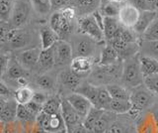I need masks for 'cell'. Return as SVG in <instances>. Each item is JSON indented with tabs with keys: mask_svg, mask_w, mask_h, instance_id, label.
Here are the masks:
<instances>
[{
	"mask_svg": "<svg viewBox=\"0 0 158 133\" xmlns=\"http://www.w3.org/2000/svg\"><path fill=\"white\" fill-rule=\"evenodd\" d=\"M122 78L126 86L132 88H135L143 83V76L139 64V54L125 60L123 66Z\"/></svg>",
	"mask_w": 158,
	"mask_h": 133,
	"instance_id": "1",
	"label": "cell"
},
{
	"mask_svg": "<svg viewBox=\"0 0 158 133\" xmlns=\"http://www.w3.org/2000/svg\"><path fill=\"white\" fill-rule=\"evenodd\" d=\"M36 122L41 130L53 133H66V127L60 113L48 115L41 112L36 117Z\"/></svg>",
	"mask_w": 158,
	"mask_h": 133,
	"instance_id": "2",
	"label": "cell"
},
{
	"mask_svg": "<svg viewBox=\"0 0 158 133\" xmlns=\"http://www.w3.org/2000/svg\"><path fill=\"white\" fill-rule=\"evenodd\" d=\"M78 26L80 32L95 42H102L104 40V33L102 27L99 25L94 15H85L78 20Z\"/></svg>",
	"mask_w": 158,
	"mask_h": 133,
	"instance_id": "3",
	"label": "cell"
},
{
	"mask_svg": "<svg viewBox=\"0 0 158 133\" xmlns=\"http://www.w3.org/2000/svg\"><path fill=\"white\" fill-rule=\"evenodd\" d=\"M130 100L131 102V110H143L150 107L154 102V95L145 86H137L131 93Z\"/></svg>",
	"mask_w": 158,
	"mask_h": 133,
	"instance_id": "4",
	"label": "cell"
},
{
	"mask_svg": "<svg viewBox=\"0 0 158 133\" xmlns=\"http://www.w3.org/2000/svg\"><path fill=\"white\" fill-rule=\"evenodd\" d=\"M30 15V5L26 0H17L14 2L10 23L14 28H20L27 22Z\"/></svg>",
	"mask_w": 158,
	"mask_h": 133,
	"instance_id": "5",
	"label": "cell"
},
{
	"mask_svg": "<svg viewBox=\"0 0 158 133\" xmlns=\"http://www.w3.org/2000/svg\"><path fill=\"white\" fill-rule=\"evenodd\" d=\"M60 114L66 127V133H70L78 124L82 123V118L78 115V113L71 106L70 103L66 100V98L61 100Z\"/></svg>",
	"mask_w": 158,
	"mask_h": 133,
	"instance_id": "6",
	"label": "cell"
},
{
	"mask_svg": "<svg viewBox=\"0 0 158 133\" xmlns=\"http://www.w3.org/2000/svg\"><path fill=\"white\" fill-rule=\"evenodd\" d=\"M140 11L131 3H126L121 5L120 12L118 15V20L123 27L132 29L136 24Z\"/></svg>",
	"mask_w": 158,
	"mask_h": 133,
	"instance_id": "7",
	"label": "cell"
},
{
	"mask_svg": "<svg viewBox=\"0 0 158 133\" xmlns=\"http://www.w3.org/2000/svg\"><path fill=\"white\" fill-rule=\"evenodd\" d=\"M53 53L56 65L65 66L67 64L70 65L73 59V51L72 46L68 42L64 40H58L53 45Z\"/></svg>",
	"mask_w": 158,
	"mask_h": 133,
	"instance_id": "8",
	"label": "cell"
},
{
	"mask_svg": "<svg viewBox=\"0 0 158 133\" xmlns=\"http://www.w3.org/2000/svg\"><path fill=\"white\" fill-rule=\"evenodd\" d=\"M49 25H51L49 27L57 34L59 40H60V38H63L67 36L68 34H70L72 29L71 21L67 20L59 10L52 14L51 19H49Z\"/></svg>",
	"mask_w": 158,
	"mask_h": 133,
	"instance_id": "9",
	"label": "cell"
},
{
	"mask_svg": "<svg viewBox=\"0 0 158 133\" xmlns=\"http://www.w3.org/2000/svg\"><path fill=\"white\" fill-rule=\"evenodd\" d=\"M117 53L118 54V57L123 60H127V59L132 58L139 54L140 51V46L137 42L136 43H125L118 40H115L113 39L112 41L109 42Z\"/></svg>",
	"mask_w": 158,
	"mask_h": 133,
	"instance_id": "10",
	"label": "cell"
},
{
	"mask_svg": "<svg viewBox=\"0 0 158 133\" xmlns=\"http://www.w3.org/2000/svg\"><path fill=\"white\" fill-rule=\"evenodd\" d=\"M95 41L85 35L79 37L74 42V46L72 48L73 54L76 55L75 57L92 58L95 53Z\"/></svg>",
	"mask_w": 158,
	"mask_h": 133,
	"instance_id": "11",
	"label": "cell"
},
{
	"mask_svg": "<svg viewBox=\"0 0 158 133\" xmlns=\"http://www.w3.org/2000/svg\"><path fill=\"white\" fill-rule=\"evenodd\" d=\"M66 100L75 109V111L78 113V115L82 118V120L84 119V117L87 115V113L93 106L92 103L85 96H83L82 95L77 92H73L70 95H68L66 97Z\"/></svg>",
	"mask_w": 158,
	"mask_h": 133,
	"instance_id": "12",
	"label": "cell"
},
{
	"mask_svg": "<svg viewBox=\"0 0 158 133\" xmlns=\"http://www.w3.org/2000/svg\"><path fill=\"white\" fill-rule=\"evenodd\" d=\"M94 60L88 57H74L70 63V70L81 78L88 75L93 69Z\"/></svg>",
	"mask_w": 158,
	"mask_h": 133,
	"instance_id": "13",
	"label": "cell"
},
{
	"mask_svg": "<svg viewBox=\"0 0 158 133\" xmlns=\"http://www.w3.org/2000/svg\"><path fill=\"white\" fill-rule=\"evenodd\" d=\"M40 53H41V50H39L38 48L25 50L20 54L19 63L21 64V66L25 70H32L36 66H38Z\"/></svg>",
	"mask_w": 158,
	"mask_h": 133,
	"instance_id": "14",
	"label": "cell"
},
{
	"mask_svg": "<svg viewBox=\"0 0 158 133\" xmlns=\"http://www.w3.org/2000/svg\"><path fill=\"white\" fill-rule=\"evenodd\" d=\"M157 17L156 11L152 10H145V11H140L139 17L135 27L132 28V31L135 34L141 35L146 31V29L149 27L150 24L155 20Z\"/></svg>",
	"mask_w": 158,
	"mask_h": 133,
	"instance_id": "15",
	"label": "cell"
},
{
	"mask_svg": "<svg viewBox=\"0 0 158 133\" xmlns=\"http://www.w3.org/2000/svg\"><path fill=\"white\" fill-rule=\"evenodd\" d=\"M59 81L61 85L71 91H76V88L81 85V77L77 73H73L70 69L66 71H63L59 75Z\"/></svg>",
	"mask_w": 158,
	"mask_h": 133,
	"instance_id": "16",
	"label": "cell"
},
{
	"mask_svg": "<svg viewBox=\"0 0 158 133\" xmlns=\"http://www.w3.org/2000/svg\"><path fill=\"white\" fill-rule=\"evenodd\" d=\"M122 25L118 22V18L114 17H104L103 18V33L104 38L108 42L112 41L115 37L116 33L118 32V28Z\"/></svg>",
	"mask_w": 158,
	"mask_h": 133,
	"instance_id": "17",
	"label": "cell"
},
{
	"mask_svg": "<svg viewBox=\"0 0 158 133\" xmlns=\"http://www.w3.org/2000/svg\"><path fill=\"white\" fill-rule=\"evenodd\" d=\"M115 121H116L115 113L112 111L105 110L103 115L100 117V119L97 121L95 126H94L91 133H105L109 129V127Z\"/></svg>",
	"mask_w": 158,
	"mask_h": 133,
	"instance_id": "18",
	"label": "cell"
},
{
	"mask_svg": "<svg viewBox=\"0 0 158 133\" xmlns=\"http://www.w3.org/2000/svg\"><path fill=\"white\" fill-rule=\"evenodd\" d=\"M139 64L143 78L158 75V61L155 59L139 55Z\"/></svg>",
	"mask_w": 158,
	"mask_h": 133,
	"instance_id": "19",
	"label": "cell"
},
{
	"mask_svg": "<svg viewBox=\"0 0 158 133\" xmlns=\"http://www.w3.org/2000/svg\"><path fill=\"white\" fill-rule=\"evenodd\" d=\"M118 60H120V57H118V54L117 53V51L111 45H107L103 48L101 52L99 66H112L115 65Z\"/></svg>",
	"mask_w": 158,
	"mask_h": 133,
	"instance_id": "20",
	"label": "cell"
},
{
	"mask_svg": "<svg viewBox=\"0 0 158 133\" xmlns=\"http://www.w3.org/2000/svg\"><path fill=\"white\" fill-rule=\"evenodd\" d=\"M54 65H56V61H54L53 46L46 50H41L38 62L39 68L43 71H48L51 70Z\"/></svg>",
	"mask_w": 158,
	"mask_h": 133,
	"instance_id": "21",
	"label": "cell"
},
{
	"mask_svg": "<svg viewBox=\"0 0 158 133\" xmlns=\"http://www.w3.org/2000/svg\"><path fill=\"white\" fill-rule=\"evenodd\" d=\"M6 40L12 48L18 49L24 47L28 43V35L20 30H10L7 34Z\"/></svg>",
	"mask_w": 158,
	"mask_h": 133,
	"instance_id": "22",
	"label": "cell"
},
{
	"mask_svg": "<svg viewBox=\"0 0 158 133\" xmlns=\"http://www.w3.org/2000/svg\"><path fill=\"white\" fill-rule=\"evenodd\" d=\"M104 112H105V110L100 109V108L95 107V106H92V108L87 113V115L84 117V119L82 120V124L90 133L97 123V121L100 119V117L103 115Z\"/></svg>",
	"mask_w": 158,
	"mask_h": 133,
	"instance_id": "23",
	"label": "cell"
},
{
	"mask_svg": "<svg viewBox=\"0 0 158 133\" xmlns=\"http://www.w3.org/2000/svg\"><path fill=\"white\" fill-rule=\"evenodd\" d=\"M58 40L59 37L51 27H44L41 30L42 50H46V49L52 47Z\"/></svg>",
	"mask_w": 158,
	"mask_h": 133,
	"instance_id": "24",
	"label": "cell"
},
{
	"mask_svg": "<svg viewBox=\"0 0 158 133\" xmlns=\"http://www.w3.org/2000/svg\"><path fill=\"white\" fill-rule=\"evenodd\" d=\"M17 105L18 103L15 100L6 101L4 109L0 115V120L4 123L13 122L17 118Z\"/></svg>",
	"mask_w": 158,
	"mask_h": 133,
	"instance_id": "25",
	"label": "cell"
},
{
	"mask_svg": "<svg viewBox=\"0 0 158 133\" xmlns=\"http://www.w3.org/2000/svg\"><path fill=\"white\" fill-rule=\"evenodd\" d=\"M6 73L9 78L18 82L23 80L26 77V70L21 66V64L15 60L9 62V66Z\"/></svg>",
	"mask_w": 158,
	"mask_h": 133,
	"instance_id": "26",
	"label": "cell"
},
{
	"mask_svg": "<svg viewBox=\"0 0 158 133\" xmlns=\"http://www.w3.org/2000/svg\"><path fill=\"white\" fill-rule=\"evenodd\" d=\"M107 91L110 93L112 100H130L131 93L127 91L126 87L116 85V83H109L106 86Z\"/></svg>",
	"mask_w": 158,
	"mask_h": 133,
	"instance_id": "27",
	"label": "cell"
},
{
	"mask_svg": "<svg viewBox=\"0 0 158 133\" xmlns=\"http://www.w3.org/2000/svg\"><path fill=\"white\" fill-rule=\"evenodd\" d=\"M142 56L150 57L158 61V40L156 41H141L139 44Z\"/></svg>",
	"mask_w": 158,
	"mask_h": 133,
	"instance_id": "28",
	"label": "cell"
},
{
	"mask_svg": "<svg viewBox=\"0 0 158 133\" xmlns=\"http://www.w3.org/2000/svg\"><path fill=\"white\" fill-rule=\"evenodd\" d=\"M112 102V97L110 93L107 91L106 86H99L98 95H97V103L96 106L103 110H109V107Z\"/></svg>",
	"mask_w": 158,
	"mask_h": 133,
	"instance_id": "29",
	"label": "cell"
},
{
	"mask_svg": "<svg viewBox=\"0 0 158 133\" xmlns=\"http://www.w3.org/2000/svg\"><path fill=\"white\" fill-rule=\"evenodd\" d=\"M34 95V91L29 86H21L15 91L14 93V100L17 101L18 104H27L28 102L32 100Z\"/></svg>",
	"mask_w": 158,
	"mask_h": 133,
	"instance_id": "30",
	"label": "cell"
},
{
	"mask_svg": "<svg viewBox=\"0 0 158 133\" xmlns=\"http://www.w3.org/2000/svg\"><path fill=\"white\" fill-rule=\"evenodd\" d=\"M61 100L58 97H48V100L43 104L42 112L48 115H53L60 113Z\"/></svg>",
	"mask_w": 158,
	"mask_h": 133,
	"instance_id": "31",
	"label": "cell"
},
{
	"mask_svg": "<svg viewBox=\"0 0 158 133\" xmlns=\"http://www.w3.org/2000/svg\"><path fill=\"white\" fill-rule=\"evenodd\" d=\"M131 110V100H112L108 111H112L115 114H123Z\"/></svg>",
	"mask_w": 158,
	"mask_h": 133,
	"instance_id": "32",
	"label": "cell"
},
{
	"mask_svg": "<svg viewBox=\"0 0 158 133\" xmlns=\"http://www.w3.org/2000/svg\"><path fill=\"white\" fill-rule=\"evenodd\" d=\"M114 39H115V40L125 42V43H136V35H135V33L132 31V29L126 28L123 26L118 28V30L116 33Z\"/></svg>",
	"mask_w": 158,
	"mask_h": 133,
	"instance_id": "33",
	"label": "cell"
},
{
	"mask_svg": "<svg viewBox=\"0 0 158 133\" xmlns=\"http://www.w3.org/2000/svg\"><path fill=\"white\" fill-rule=\"evenodd\" d=\"M121 5L118 3L108 1L107 3L103 4L101 10L99 11L103 17H114L118 18V12H120Z\"/></svg>",
	"mask_w": 158,
	"mask_h": 133,
	"instance_id": "34",
	"label": "cell"
},
{
	"mask_svg": "<svg viewBox=\"0 0 158 133\" xmlns=\"http://www.w3.org/2000/svg\"><path fill=\"white\" fill-rule=\"evenodd\" d=\"M13 7V0H0V20L3 22L10 21Z\"/></svg>",
	"mask_w": 158,
	"mask_h": 133,
	"instance_id": "35",
	"label": "cell"
},
{
	"mask_svg": "<svg viewBox=\"0 0 158 133\" xmlns=\"http://www.w3.org/2000/svg\"><path fill=\"white\" fill-rule=\"evenodd\" d=\"M143 41H156L158 40V17L153 21L146 31L142 34Z\"/></svg>",
	"mask_w": 158,
	"mask_h": 133,
	"instance_id": "36",
	"label": "cell"
},
{
	"mask_svg": "<svg viewBox=\"0 0 158 133\" xmlns=\"http://www.w3.org/2000/svg\"><path fill=\"white\" fill-rule=\"evenodd\" d=\"M33 7L39 14L46 15L52 9L51 0H31Z\"/></svg>",
	"mask_w": 158,
	"mask_h": 133,
	"instance_id": "37",
	"label": "cell"
},
{
	"mask_svg": "<svg viewBox=\"0 0 158 133\" xmlns=\"http://www.w3.org/2000/svg\"><path fill=\"white\" fill-rule=\"evenodd\" d=\"M143 83L150 92L158 95V75L144 77L143 78Z\"/></svg>",
	"mask_w": 158,
	"mask_h": 133,
	"instance_id": "38",
	"label": "cell"
},
{
	"mask_svg": "<svg viewBox=\"0 0 158 133\" xmlns=\"http://www.w3.org/2000/svg\"><path fill=\"white\" fill-rule=\"evenodd\" d=\"M36 82L40 88H42V90H44V91L52 90L54 86V82L52 80V78L48 75L39 76L36 80Z\"/></svg>",
	"mask_w": 158,
	"mask_h": 133,
	"instance_id": "39",
	"label": "cell"
},
{
	"mask_svg": "<svg viewBox=\"0 0 158 133\" xmlns=\"http://www.w3.org/2000/svg\"><path fill=\"white\" fill-rule=\"evenodd\" d=\"M17 118L23 121H32L36 119V117H35L32 113L27 109L26 106L23 104L17 105Z\"/></svg>",
	"mask_w": 158,
	"mask_h": 133,
	"instance_id": "40",
	"label": "cell"
},
{
	"mask_svg": "<svg viewBox=\"0 0 158 133\" xmlns=\"http://www.w3.org/2000/svg\"><path fill=\"white\" fill-rule=\"evenodd\" d=\"M73 1L82 11H88L96 7L100 0H73Z\"/></svg>",
	"mask_w": 158,
	"mask_h": 133,
	"instance_id": "41",
	"label": "cell"
},
{
	"mask_svg": "<svg viewBox=\"0 0 158 133\" xmlns=\"http://www.w3.org/2000/svg\"><path fill=\"white\" fill-rule=\"evenodd\" d=\"M105 133H128L127 127L121 121H115Z\"/></svg>",
	"mask_w": 158,
	"mask_h": 133,
	"instance_id": "42",
	"label": "cell"
},
{
	"mask_svg": "<svg viewBox=\"0 0 158 133\" xmlns=\"http://www.w3.org/2000/svg\"><path fill=\"white\" fill-rule=\"evenodd\" d=\"M25 106H26L27 109L32 113V114L35 116V117H37L40 113L42 112V108H43V105L41 104H39V103L37 102H35L33 100H31L30 102H28L27 104H25Z\"/></svg>",
	"mask_w": 158,
	"mask_h": 133,
	"instance_id": "43",
	"label": "cell"
},
{
	"mask_svg": "<svg viewBox=\"0 0 158 133\" xmlns=\"http://www.w3.org/2000/svg\"><path fill=\"white\" fill-rule=\"evenodd\" d=\"M59 11L61 12V14L67 19V20L71 21V22H72L73 19L75 18V15H76V10H75V8L70 7V6L64 7V8H62L61 10H59Z\"/></svg>",
	"mask_w": 158,
	"mask_h": 133,
	"instance_id": "44",
	"label": "cell"
},
{
	"mask_svg": "<svg viewBox=\"0 0 158 133\" xmlns=\"http://www.w3.org/2000/svg\"><path fill=\"white\" fill-rule=\"evenodd\" d=\"M48 96L43 91H34V95H33L32 100L39 103V104L43 105L44 103L48 100Z\"/></svg>",
	"mask_w": 158,
	"mask_h": 133,
	"instance_id": "45",
	"label": "cell"
},
{
	"mask_svg": "<svg viewBox=\"0 0 158 133\" xmlns=\"http://www.w3.org/2000/svg\"><path fill=\"white\" fill-rule=\"evenodd\" d=\"M71 2V0H51L52 8L57 9V10H61L62 8L68 6V4Z\"/></svg>",
	"mask_w": 158,
	"mask_h": 133,
	"instance_id": "46",
	"label": "cell"
},
{
	"mask_svg": "<svg viewBox=\"0 0 158 133\" xmlns=\"http://www.w3.org/2000/svg\"><path fill=\"white\" fill-rule=\"evenodd\" d=\"M8 66H9L8 57L4 55H0V78L7 72Z\"/></svg>",
	"mask_w": 158,
	"mask_h": 133,
	"instance_id": "47",
	"label": "cell"
},
{
	"mask_svg": "<svg viewBox=\"0 0 158 133\" xmlns=\"http://www.w3.org/2000/svg\"><path fill=\"white\" fill-rule=\"evenodd\" d=\"M131 5L136 7L139 11H145L148 10V6L146 3V0H130V2Z\"/></svg>",
	"mask_w": 158,
	"mask_h": 133,
	"instance_id": "48",
	"label": "cell"
},
{
	"mask_svg": "<svg viewBox=\"0 0 158 133\" xmlns=\"http://www.w3.org/2000/svg\"><path fill=\"white\" fill-rule=\"evenodd\" d=\"M10 95L9 87L3 82L0 81V96H8Z\"/></svg>",
	"mask_w": 158,
	"mask_h": 133,
	"instance_id": "49",
	"label": "cell"
},
{
	"mask_svg": "<svg viewBox=\"0 0 158 133\" xmlns=\"http://www.w3.org/2000/svg\"><path fill=\"white\" fill-rule=\"evenodd\" d=\"M148 10L156 11L158 9V0H146Z\"/></svg>",
	"mask_w": 158,
	"mask_h": 133,
	"instance_id": "50",
	"label": "cell"
},
{
	"mask_svg": "<svg viewBox=\"0 0 158 133\" xmlns=\"http://www.w3.org/2000/svg\"><path fill=\"white\" fill-rule=\"evenodd\" d=\"M8 32L9 31L7 30V28H5L4 26H0V45L6 40Z\"/></svg>",
	"mask_w": 158,
	"mask_h": 133,
	"instance_id": "51",
	"label": "cell"
},
{
	"mask_svg": "<svg viewBox=\"0 0 158 133\" xmlns=\"http://www.w3.org/2000/svg\"><path fill=\"white\" fill-rule=\"evenodd\" d=\"M70 133H90V132L84 127V125L82 124V123H80V124H78Z\"/></svg>",
	"mask_w": 158,
	"mask_h": 133,
	"instance_id": "52",
	"label": "cell"
},
{
	"mask_svg": "<svg viewBox=\"0 0 158 133\" xmlns=\"http://www.w3.org/2000/svg\"><path fill=\"white\" fill-rule=\"evenodd\" d=\"M5 104H6V100H4L3 96H0V115H1V113L4 109Z\"/></svg>",
	"mask_w": 158,
	"mask_h": 133,
	"instance_id": "53",
	"label": "cell"
},
{
	"mask_svg": "<svg viewBox=\"0 0 158 133\" xmlns=\"http://www.w3.org/2000/svg\"><path fill=\"white\" fill-rule=\"evenodd\" d=\"M154 121H155V125H156L157 133H158V110L155 111V113H154Z\"/></svg>",
	"mask_w": 158,
	"mask_h": 133,
	"instance_id": "54",
	"label": "cell"
},
{
	"mask_svg": "<svg viewBox=\"0 0 158 133\" xmlns=\"http://www.w3.org/2000/svg\"><path fill=\"white\" fill-rule=\"evenodd\" d=\"M0 133H5V123L0 120Z\"/></svg>",
	"mask_w": 158,
	"mask_h": 133,
	"instance_id": "55",
	"label": "cell"
},
{
	"mask_svg": "<svg viewBox=\"0 0 158 133\" xmlns=\"http://www.w3.org/2000/svg\"><path fill=\"white\" fill-rule=\"evenodd\" d=\"M108 1H112V2H116V3H118L121 4L122 2H123L125 0H108Z\"/></svg>",
	"mask_w": 158,
	"mask_h": 133,
	"instance_id": "56",
	"label": "cell"
}]
</instances>
